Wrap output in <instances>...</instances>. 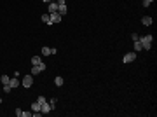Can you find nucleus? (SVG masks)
Masks as SVG:
<instances>
[{
	"mask_svg": "<svg viewBox=\"0 0 157 117\" xmlns=\"http://www.w3.org/2000/svg\"><path fill=\"white\" fill-rule=\"evenodd\" d=\"M131 38H133V40H138L140 37H138V33H131Z\"/></svg>",
	"mask_w": 157,
	"mask_h": 117,
	"instance_id": "22",
	"label": "nucleus"
},
{
	"mask_svg": "<svg viewBox=\"0 0 157 117\" xmlns=\"http://www.w3.org/2000/svg\"><path fill=\"white\" fill-rule=\"evenodd\" d=\"M42 2H46V4H49V2H51V0H42Z\"/></svg>",
	"mask_w": 157,
	"mask_h": 117,
	"instance_id": "26",
	"label": "nucleus"
},
{
	"mask_svg": "<svg viewBox=\"0 0 157 117\" xmlns=\"http://www.w3.org/2000/svg\"><path fill=\"white\" fill-rule=\"evenodd\" d=\"M11 89H12V87H11L9 84H4V93H11Z\"/></svg>",
	"mask_w": 157,
	"mask_h": 117,
	"instance_id": "19",
	"label": "nucleus"
},
{
	"mask_svg": "<svg viewBox=\"0 0 157 117\" xmlns=\"http://www.w3.org/2000/svg\"><path fill=\"white\" fill-rule=\"evenodd\" d=\"M66 4V0H58V5H65Z\"/></svg>",
	"mask_w": 157,
	"mask_h": 117,
	"instance_id": "24",
	"label": "nucleus"
},
{
	"mask_svg": "<svg viewBox=\"0 0 157 117\" xmlns=\"http://www.w3.org/2000/svg\"><path fill=\"white\" fill-rule=\"evenodd\" d=\"M141 23H143L145 26H150V25H152V17H150V16H143V17H141Z\"/></svg>",
	"mask_w": 157,
	"mask_h": 117,
	"instance_id": "9",
	"label": "nucleus"
},
{
	"mask_svg": "<svg viewBox=\"0 0 157 117\" xmlns=\"http://www.w3.org/2000/svg\"><path fill=\"white\" fill-rule=\"evenodd\" d=\"M42 21L47 23V25H51V17H49V14H42Z\"/></svg>",
	"mask_w": 157,
	"mask_h": 117,
	"instance_id": "14",
	"label": "nucleus"
},
{
	"mask_svg": "<svg viewBox=\"0 0 157 117\" xmlns=\"http://www.w3.org/2000/svg\"><path fill=\"white\" fill-rule=\"evenodd\" d=\"M46 101H47V100L44 98V96H38V98H37V103H38V105H42V103H46Z\"/></svg>",
	"mask_w": 157,
	"mask_h": 117,
	"instance_id": "18",
	"label": "nucleus"
},
{
	"mask_svg": "<svg viewBox=\"0 0 157 117\" xmlns=\"http://www.w3.org/2000/svg\"><path fill=\"white\" fill-rule=\"evenodd\" d=\"M16 115H17V117H23V110H21V108H16Z\"/></svg>",
	"mask_w": 157,
	"mask_h": 117,
	"instance_id": "20",
	"label": "nucleus"
},
{
	"mask_svg": "<svg viewBox=\"0 0 157 117\" xmlns=\"http://www.w3.org/2000/svg\"><path fill=\"white\" fill-rule=\"evenodd\" d=\"M138 40L141 42V49H150L152 47V40H154V37L152 35H145V37H141V38H138Z\"/></svg>",
	"mask_w": 157,
	"mask_h": 117,
	"instance_id": "1",
	"label": "nucleus"
},
{
	"mask_svg": "<svg viewBox=\"0 0 157 117\" xmlns=\"http://www.w3.org/2000/svg\"><path fill=\"white\" fill-rule=\"evenodd\" d=\"M140 51H141V42L134 40V52H140Z\"/></svg>",
	"mask_w": 157,
	"mask_h": 117,
	"instance_id": "11",
	"label": "nucleus"
},
{
	"mask_svg": "<svg viewBox=\"0 0 157 117\" xmlns=\"http://www.w3.org/2000/svg\"><path fill=\"white\" fill-rule=\"evenodd\" d=\"M66 12H68L66 4H65V5H58V14H61V16H63V14H66Z\"/></svg>",
	"mask_w": 157,
	"mask_h": 117,
	"instance_id": "10",
	"label": "nucleus"
},
{
	"mask_svg": "<svg viewBox=\"0 0 157 117\" xmlns=\"http://www.w3.org/2000/svg\"><path fill=\"white\" fill-rule=\"evenodd\" d=\"M40 63H42V60H40L38 56H33V58H31V65H40Z\"/></svg>",
	"mask_w": 157,
	"mask_h": 117,
	"instance_id": "12",
	"label": "nucleus"
},
{
	"mask_svg": "<svg viewBox=\"0 0 157 117\" xmlns=\"http://www.w3.org/2000/svg\"><path fill=\"white\" fill-rule=\"evenodd\" d=\"M63 82H65L63 77H56V79H54V84H56V86H63Z\"/></svg>",
	"mask_w": 157,
	"mask_h": 117,
	"instance_id": "13",
	"label": "nucleus"
},
{
	"mask_svg": "<svg viewBox=\"0 0 157 117\" xmlns=\"http://www.w3.org/2000/svg\"><path fill=\"white\" fill-rule=\"evenodd\" d=\"M49 17H51V25H56V23H60L61 21V14H58V12H51L49 14Z\"/></svg>",
	"mask_w": 157,
	"mask_h": 117,
	"instance_id": "4",
	"label": "nucleus"
},
{
	"mask_svg": "<svg viewBox=\"0 0 157 117\" xmlns=\"http://www.w3.org/2000/svg\"><path fill=\"white\" fill-rule=\"evenodd\" d=\"M134 60H136V52H127V54L122 58L124 63H131V61H134Z\"/></svg>",
	"mask_w": 157,
	"mask_h": 117,
	"instance_id": "6",
	"label": "nucleus"
},
{
	"mask_svg": "<svg viewBox=\"0 0 157 117\" xmlns=\"http://www.w3.org/2000/svg\"><path fill=\"white\" fill-rule=\"evenodd\" d=\"M49 103H51L52 107H56V98H51V100H49Z\"/></svg>",
	"mask_w": 157,
	"mask_h": 117,
	"instance_id": "23",
	"label": "nucleus"
},
{
	"mask_svg": "<svg viewBox=\"0 0 157 117\" xmlns=\"http://www.w3.org/2000/svg\"><path fill=\"white\" fill-rule=\"evenodd\" d=\"M52 108H54V107H52L49 101H46V103L40 105V112H42V114H49V112H52Z\"/></svg>",
	"mask_w": 157,
	"mask_h": 117,
	"instance_id": "5",
	"label": "nucleus"
},
{
	"mask_svg": "<svg viewBox=\"0 0 157 117\" xmlns=\"http://www.w3.org/2000/svg\"><path fill=\"white\" fill-rule=\"evenodd\" d=\"M42 54L44 56H49L51 54V47H42Z\"/></svg>",
	"mask_w": 157,
	"mask_h": 117,
	"instance_id": "16",
	"label": "nucleus"
},
{
	"mask_svg": "<svg viewBox=\"0 0 157 117\" xmlns=\"http://www.w3.org/2000/svg\"><path fill=\"white\" fill-rule=\"evenodd\" d=\"M31 84H33V75H25L21 81V86H25L28 89V87H31Z\"/></svg>",
	"mask_w": 157,
	"mask_h": 117,
	"instance_id": "2",
	"label": "nucleus"
},
{
	"mask_svg": "<svg viewBox=\"0 0 157 117\" xmlns=\"http://www.w3.org/2000/svg\"><path fill=\"white\" fill-rule=\"evenodd\" d=\"M44 70H46V65H44V63L33 65V67H31V75H37V73H40V72H44Z\"/></svg>",
	"mask_w": 157,
	"mask_h": 117,
	"instance_id": "3",
	"label": "nucleus"
},
{
	"mask_svg": "<svg viewBox=\"0 0 157 117\" xmlns=\"http://www.w3.org/2000/svg\"><path fill=\"white\" fill-rule=\"evenodd\" d=\"M31 110H33V112H40V105H38L37 101H35V103H31Z\"/></svg>",
	"mask_w": 157,
	"mask_h": 117,
	"instance_id": "15",
	"label": "nucleus"
},
{
	"mask_svg": "<svg viewBox=\"0 0 157 117\" xmlns=\"http://www.w3.org/2000/svg\"><path fill=\"white\" fill-rule=\"evenodd\" d=\"M152 4V0H143V7H148Z\"/></svg>",
	"mask_w": 157,
	"mask_h": 117,
	"instance_id": "21",
	"label": "nucleus"
},
{
	"mask_svg": "<svg viewBox=\"0 0 157 117\" xmlns=\"http://www.w3.org/2000/svg\"><path fill=\"white\" fill-rule=\"evenodd\" d=\"M2 84H9V81H11V77H7V75H2Z\"/></svg>",
	"mask_w": 157,
	"mask_h": 117,
	"instance_id": "17",
	"label": "nucleus"
},
{
	"mask_svg": "<svg viewBox=\"0 0 157 117\" xmlns=\"http://www.w3.org/2000/svg\"><path fill=\"white\" fill-rule=\"evenodd\" d=\"M9 86H11V87H14V89H16V87H17V86H21V82H19V81H17V77H12V79H11V81H9Z\"/></svg>",
	"mask_w": 157,
	"mask_h": 117,
	"instance_id": "7",
	"label": "nucleus"
},
{
	"mask_svg": "<svg viewBox=\"0 0 157 117\" xmlns=\"http://www.w3.org/2000/svg\"><path fill=\"white\" fill-rule=\"evenodd\" d=\"M49 14L51 12H58V2H49Z\"/></svg>",
	"mask_w": 157,
	"mask_h": 117,
	"instance_id": "8",
	"label": "nucleus"
},
{
	"mask_svg": "<svg viewBox=\"0 0 157 117\" xmlns=\"http://www.w3.org/2000/svg\"><path fill=\"white\" fill-rule=\"evenodd\" d=\"M23 117H31V112H23Z\"/></svg>",
	"mask_w": 157,
	"mask_h": 117,
	"instance_id": "25",
	"label": "nucleus"
}]
</instances>
